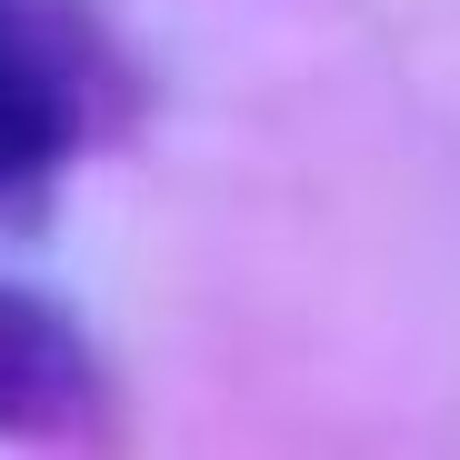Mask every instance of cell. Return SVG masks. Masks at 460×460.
<instances>
[{
	"mask_svg": "<svg viewBox=\"0 0 460 460\" xmlns=\"http://www.w3.org/2000/svg\"><path fill=\"white\" fill-rule=\"evenodd\" d=\"M81 411H101V370L40 300L0 290V430H70Z\"/></svg>",
	"mask_w": 460,
	"mask_h": 460,
	"instance_id": "1",
	"label": "cell"
},
{
	"mask_svg": "<svg viewBox=\"0 0 460 460\" xmlns=\"http://www.w3.org/2000/svg\"><path fill=\"white\" fill-rule=\"evenodd\" d=\"M70 120H81V101H70V70L50 60V40L0 11V200H21L60 150H70Z\"/></svg>",
	"mask_w": 460,
	"mask_h": 460,
	"instance_id": "2",
	"label": "cell"
}]
</instances>
